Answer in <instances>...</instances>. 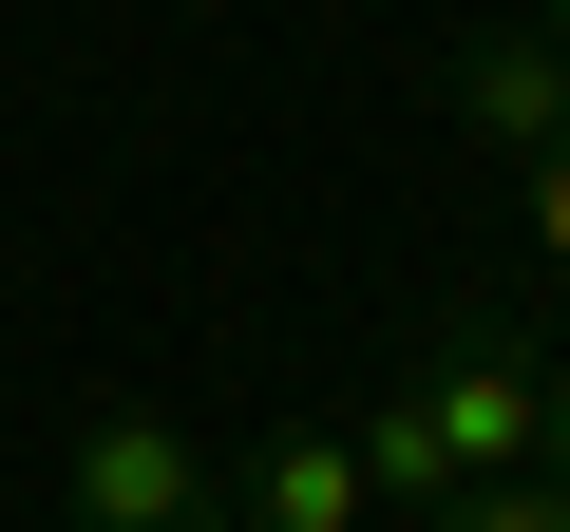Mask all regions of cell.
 I'll use <instances>...</instances> for the list:
<instances>
[{"label": "cell", "instance_id": "6da1fadb", "mask_svg": "<svg viewBox=\"0 0 570 532\" xmlns=\"http://www.w3.org/2000/svg\"><path fill=\"white\" fill-rule=\"evenodd\" d=\"M419 418L456 475H551V362L513 305H438V362H419Z\"/></svg>", "mask_w": 570, "mask_h": 532}, {"label": "cell", "instance_id": "7a4b0ae2", "mask_svg": "<svg viewBox=\"0 0 570 532\" xmlns=\"http://www.w3.org/2000/svg\"><path fill=\"white\" fill-rule=\"evenodd\" d=\"M58 513L77 532H228V456L190 418H153V400H96L77 456H58Z\"/></svg>", "mask_w": 570, "mask_h": 532}, {"label": "cell", "instance_id": "3957f363", "mask_svg": "<svg viewBox=\"0 0 570 532\" xmlns=\"http://www.w3.org/2000/svg\"><path fill=\"white\" fill-rule=\"evenodd\" d=\"M438 96H456V134H494L513 171L570 152V39H551V20H475V39L438 58Z\"/></svg>", "mask_w": 570, "mask_h": 532}, {"label": "cell", "instance_id": "277c9868", "mask_svg": "<svg viewBox=\"0 0 570 532\" xmlns=\"http://www.w3.org/2000/svg\"><path fill=\"white\" fill-rule=\"evenodd\" d=\"M381 494H362V437L343 418H285V437H247L228 456V532H362Z\"/></svg>", "mask_w": 570, "mask_h": 532}, {"label": "cell", "instance_id": "5b68a950", "mask_svg": "<svg viewBox=\"0 0 570 532\" xmlns=\"http://www.w3.org/2000/svg\"><path fill=\"white\" fill-rule=\"evenodd\" d=\"M343 437H362V494H381V513H456V494H475V475L438 456V418H419V400H381V418H343Z\"/></svg>", "mask_w": 570, "mask_h": 532}, {"label": "cell", "instance_id": "8992f818", "mask_svg": "<svg viewBox=\"0 0 570 532\" xmlns=\"http://www.w3.org/2000/svg\"><path fill=\"white\" fill-rule=\"evenodd\" d=\"M419 532H570V475H475V494L419 513Z\"/></svg>", "mask_w": 570, "mask_h": 532}, {"label": "cell", "instance_id": "52a82bcc", "mask_svg": "<svg viewBox=\"0 0 570 532\" xmlns=\"http://www.w3.org/2000/svg\"><path fill=\"white\" fill-rule=\"evenodd\" d=\"M532 266L570 286V152H532Z\"/></svg>", "mask_w": 570, "mask_h": 532}, {"label": "cell", "instance_id": "ba28073f", "mask_svg": "<svg viewBox=\"0 0 570 532\" xmlns=\"http://www.w3.org/2000/svg\"><path fill=\"white\" fill-rule=\"evenodd\" d=\"M551 475H570V362H551Z\"/></svg>", "mask_w": 570, "mask_h": 532}, {"label": "cell", "instance_id": "9c48e42d", "mask_svg": "<svg viewBox=\"0 0 570 532\" xmlns=\"http://www.w3.org/2000/svg\"><path fill=\"white\" fill-rule=\"evenodd\" d=\"M532 20H551V39H570V0H532Z\"/></svg>", "mask_w": 570, "mask_h": 532}]
</instances>
